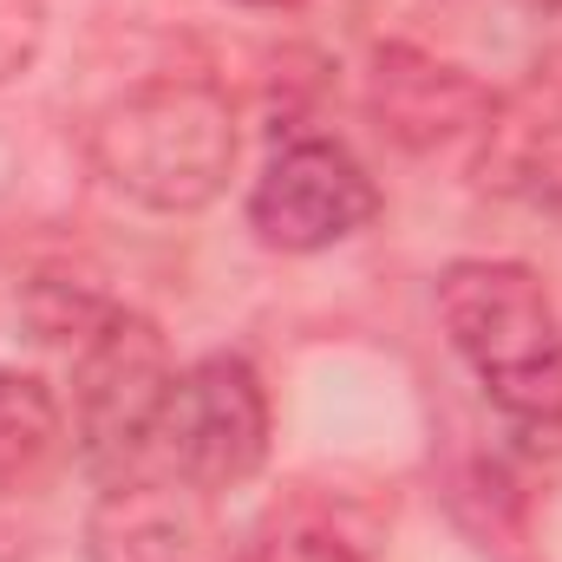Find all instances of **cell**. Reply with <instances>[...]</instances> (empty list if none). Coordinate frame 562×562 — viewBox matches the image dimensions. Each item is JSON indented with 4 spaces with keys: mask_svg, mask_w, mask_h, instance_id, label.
I'll return each instance as SVG.
<instances>
[{
    "mask_svg": "<svg viewBox=\"0 0 562 562\" xmlns=\"http://www.w3.org/2000/svg\"><path fill=\"white\" fill-rule=\"evenodd\" d=\"M477 183L562 223V92L530 86L497 99L491 125L477 132Z\"/></svg>",
    "mask_w": 562,
    "mask_h": 562,
    "instance_id": "obj_8",
    "label": "cell"
},
{
    "mask_svg": "<svg viewBox=\"0 0 562 562\" xmlns=\"http://www.w3.org/2000/svg\"><path fill=\"white\" fill-rule=\"evenodd\" d=\"M380 216V183L334 138H294L249 190V229L281 256H321Z\"/></svg>",
    "mask_w": 562,
    "mask_h": 562,
    "instance_id": "obj_5",
    "label": "cell"
},
{
    "mask_svg": "<svg viewBox=\"0 0 562 562\" xmlns=\"http://www.w3.org/2000/svg\"><path fill=\"white\" fill-rule=\"evenodd\" d=\"M367 105L380 119V132L406 150H438V144H458V138H477L497 112V92L425 53V46H380L373 53V72H367Z\"/></svg>",
    "mask_w": 562,
    "mask_h": 562,
    "instance_id": "obj_7",
    "label": "cell"
},
{
    "mask_svg": "<svg viewBox=\"0 0 562 562\" xmlns=\"http://www.w3.org/2000/svg\"><path fill=\"white\" fill-rule=\"evenodd\" d=\"M256 562H360V550H353L340 530H327L321 517L288 510V517H276V524L262 530V550H256Z\"/></svg>",
    "mask_w": 562,
    "mask_h": 562,
    "instance_id": "obj_10",
    "label": "cell"
},
{
    "mask_svg": "<svg viewBox=\"0 0 562 562\" xmlns=\"http://www.w3.org/2000/svg\"><path fill=\"white\" fill-rule=\"evenodd\" d=\"M86 562H229L216 497L177 471H132L99 491L86 517Z\"/></svg>",
    "mask_w": 562,
    "mask_h": 562,
    "instance_id": "obj_6",
    "label": "cell"
},
{
    "mask_svg": "<svg viewBox=\"0 0 562 562\" xmlns=\"http://www.w3.org/2000/svg\"><path fill=\"white\" fill-rule=\"evenodd\" d=\"M92 170L138 210L196 216L236 177V112L210 79H144L92 119Z\"/></svg>",
    "mask_w": 562,
    "mask_h": 562,
    "instance_id": "obj_2",
    "label": "cell"
},
{
    "mask_svg": "<svg viewBox=\"0 0 562 562\" xmlns=\"http://www.w3.org/2000/svg\"><path fill=\"white\" fill-rule=\"evenodd\" d=\"M177 386L170 340L157 321L112 307L72 353V438L99 484H119L157 458V425Z\"/></svg>",
    "mask_w": 562,
    "mask_h": 562,
    "instance_id": "obj_3",
    "label": "cell"
},
{
    "mask_svg": "<svg viewBox=\"0 0 562 562\" xmlns=\"http://www.w3.org/2000/svg\"><path fill=\"white\" fill-rule=\"evenodd\" d=\"M236 7H301V0H236Z\"/></svg>",
    "mask_w": 562,
    "mask_h": 562,
    "instance_id": "obj_12",
    "label": "cell"
},
{
    "mask_svg": "<svg viewBox=\"0 0 562 562\" xmlns=\"http://www.w3.org/2000/svg\"><path fill=\"white\" fill-rule=\"evenodd\" d=\"M438 321L497 419L537 445H562V314L543 276L464 256L438 276Z\"/></svg>",
    "mask_w": 562,
    "mask_h": 562,
    "instance_id": "obj_1",
    "label": "cell"
},
{
    "mask_svg": "<svg viewBox=\"0 0 562 562\" xmlns=\"http://www.w3.org/2000/svg\"><path fill=\"white\" fill-rule=\"evenodd\" d=\"M269 386L243 353H210L177 373L157 425V464L183 484L223 497L249 484L269 458Z\"/></svg>",
    "mask_w": 562,
    "mask_h": 562,
    "instance_id": "obj_4",
    "label": "cell"
},
{
    "mask_svg": "<svg viewBox=\"0 0 562 562\" xmlns=\"http://www.w3.org/2000/svg\"><path fill=\"white\" fill-rule=\"evenodd\" d=\"M46 46V7L40 0H0V86H13Z\"/></svg>",
    "mask_w": 562,
    "mask_h": 562,
    "instance_id": "obj_11",
    "label": "cell"
},
{
    "mask_svg": "<svg viewBox=\"0 0 562 562\" xmlns=\"http://www.w3.org/2000/svg\"><path fill=\"white\" fill-rule=\"evenodd\" d=\"M66 451V413L40 373L0 367V497L40 491Z\"/></svg>",
    "mask_w": 562,
    "mask_h": 562,
    "instance_id": "obj_9",
    "label": "cell"
}]
</instances>
